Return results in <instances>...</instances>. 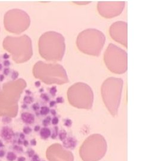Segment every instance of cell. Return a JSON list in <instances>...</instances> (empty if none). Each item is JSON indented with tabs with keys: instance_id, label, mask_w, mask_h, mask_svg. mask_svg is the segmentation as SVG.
<instances>
[{
	"instance_id": "277c9868",
	"label": "cell",
	"mask_w": 143,
	"mask_h": 161,
	"mask_svg": "<svg viewBox=\"0 0 143 161\" xmlns=\"http://www.w3.org/2000/svg\"><path fill=\"white\" fill-rule=\"evenodd\" d=\"M3 47L17 63L27 62L33 54L32 41L26 35L19 37L7 36L3 41Z\"/></svg>"
},
{
	"instance_id": "ba28073f",
	"label": "cell",
	"mask_w": 143,
	"mask_h": 161,
	"mask_svg": "<svg viewBox=\"0 0 143 161\" xmlns=\"http://www.w3.org/2000/svg\"><path fill=\"white\" fill-rule=\"evenodd\" d=\"M104 61L112 72L122 74L127 70V53L113 44L108 46L104 54Z\"/></svg>"
},
{
	"instance_id": "2e32d148",
	"label": "cell",
	"mask_w": 143,
	"mask_h": 161,
	"mask_svg": "<svg viewBox=\"0 0 143 161\" xmlns=\"http://www.w3.org/2000/svg\"><path fill=\"white\" fill-rule=\"evenodd\" d=\"M1 135L4 139L6 140H10L13 136L14 133L12 129L8 127H4L3 129L1 131Z\"/></svg>"
},
{
	"instance_id": "bcb514c9",
	"label": "cell",
	"mask_w": 143,
	"mask_h": 161,
	"mask_svg": "<svg viewBox=\"0 0 143 161\" xmlns=\"http://www.w3.org/2000/svg\"><path fill=\"white\" fill-rule=\"evenodd\" d=\"M25 93H26V94H28V96H29V95H30V94H32L31 91H30V90H26V91H25Z\"/></svg>"
},
{
	"instance_id": "f35d334b",
	"label": "cell",
	"mask_w": 143,
	"mask_h": 161,
	"mask_svg": "<svg viewBox=\"0 0 143 161\" xmlns=\"http://www.w3.org/2000/svg\"><path fill=\"white\" fill-rule=\"evenodd\" d=\"M41 85V82L40 80H37V81H36L35 82V85L36 87H40Z\"/></svg>"
},
{
	"instance_id": "1f68e13d",
	"label": "cell",
	"mask_w": 143,
	"mask_h": 161,
	"mask_svg": "<svg viewBox=\"0 0 143 161\" xmlns=\"http://www.w3.org/2000/svg\"><path fill=\"white\" fill-rule=\"evenodd\" d=\"M32 109H33V110H34V111H38V110L39 109H40V105H39L38 103H35V104H33V105H32Z\"/></svg>"
},
{
	"instance_id": "9a60e30c",
	"label": "cell",
	"mask_w": 143,
	"mask_h": 161,
	"mask_svg": "<svg viewBox=\"0 0 143 161\" xmlns=\"http://www.w3.org/2000/svg\"><path fill=\"white\" fill-rule=\"evenodd\" d=\"M21 118L24 122L27 124H32L35 121L34 116L30 113H23L21 115Z\"/></svg>"
},
{
	"instance_id": "4316f807",
	"label": "cell",
	"mask_w": 143,
	"mask_h": 161,
	"mask_svg": "<svg viewBox=\"0 0 143 161\" xmlns=\"http://www.w3.org/2000/svg\"><path fill=\"white\" fill-rule=\"evenodd\" d=\"M41 98L45 101H48L50 100V98L46 93H42L41 94Z\"/></svg>"
},
{
	"instance_id": "d4e9b609",
	"label": "cell",
	"mask_w": 143,
	"mask_h": 161,
	"mask_svg": "<svg viewBox=\"0 0 143 161\" xmlns=\"http://www.w3.org/2000/svg\"><path fill=\"white\" fill-rule=\"evenodd\" d=\"M19 73L17 71H16V70H13L12 73V79L13 80H16L17 79V78L19 77Z\"/></svg>"
},
{
	"instance_id": "f907efd6",
	"label": "cell",
	"mask_w": 143,
	"mask_h": 161,
	"mask_svg": "<svg viewBox=\"0 0 143 161\" xmlns=\"http://www.w3.org/2000/svg\"><path fill=\"white\" fill-rule=\"evenodd\" d=\"M22 108H26V107H27V106H26V104H23V105L22 106Z\"/></svg>"
},
{
	"instance_id": "7c38bea8",
	"label": "cell",
	"mask_w": 143,
	"mask_h": 161,
	"mask_svg": "<svg viewBox=\"0 0 143 161\" xmlns=\"http://www.w3.org/2000/svg\"><path fill=\"white\" fill-rule=\"evenodd\" d=\"M46 156L49 161H74L73 153L60 144H53L47 150Z\"/></svg>"
},
{
	"instance_id": "6da1fadb",
	"label": "cell",
	"mask_w": 143,
	"mask_h": 161,
	"mask_svg": "<svg viewBox=\"0 0 143 161\" xmlns=\"http://www.w3.org/2000/svg\"><path fill=\"white\" fill-rule=\"evenodd\" d=\"M38 46L41 56L45 60L54 62L60 61L65 52V39L61 33L49 31L41 36Z\"/></svg>"
},
{
	"instance_id": "681fc988",
	"label": "cell",
	"mask_w": 143,
	"mask_h": 161,
	"mask_svg": "<svg viewBox=\"0 0 143 161\" xmlns=\"http://www.w3.org/2000/svg\"><path fill=\"white\" fill-rule=\"evenodd\" d=\"M20 136L21 138H22V139H23V138H25V135H24V134H23V133L20 134Z\"/></svg>"
},
{
	"instance_id": "5b68a950",
	"label": "cell",
	"mask_w": 143,
	"mask_h": 161,
	"mask_svg": "<svg viewBox=\"0 0 143 161\" xmlns=\"http://www.w3.org/2000/svg\"><path fill=\"white\" fill-rule=\"evenodd\" d=\"M106 41V36L101 31L87 29L81 32L76 39L78 49L82 53L99 56Z\"/></svg>"
},
{
	"instance_id": "ffe728a7",
	"label": "cell",
	"mask_w": 143,
	"mask_h": 161,
	"mask_svg": "<svg viewBox=\"0 0 143 161\" xmlns=\"http://www.w3.org/2000/svg\"><path fill=\"white\" fill-rule=\"evenodd\" d=\"M16 155L12 152H8L7 155V159L8 161H14L16 160Z\"/></svg>"
},
{
	"instance_id": "816d5d0a",
	"label": "cell",
	"mask_w": 143,
	"mask_h": 161,
	"mask_svg": "<svg viewBox=\"0 0 143 161\" xmlns=\"http://www.w3.org/2000/svg\"><path fill=\"white\" fill-rule=\"evenodd\" d=\"M3 146V144H2V143L1 142V141H0V147H1Z\"/></svg>"
},
{
	"instance_id": "d6a6232c",
	"label": "cell",
	"mask_w": 143,
	"mask_h": 161,
	"mask_svg": "<svg viewBox=\"0 0 143 161\" xmlns=\"http://www.w3.org/2000/svg\"><path fill=\"white\" fill-rule=\"evenodd\" d=\"M28 155L29 157H33L34 155V150H33L30 149L28 151Z\"/></svg>"
},
{
	"instance_id": "52a82bcc",
	"label": "cell",
	"mask_w": 143,
	"mask_h": 161,
	"mask_svg": "<svg viewBox=\"0 0 143 161\" xmlns=\"http://www.w3.org/2000/svg\"><path fill=\"white\" fill-rule=\"evenodd\" d=\"M69 103L78 109H90L94 102V93L91 88L84 82H76L68 91Z\"/></svg>"
},
{
	"instance_id": "603a6c76",
	"label": "cell",
	"mask_w": 143,
	"mask_h": 161,
	"mask_svg": "<svg viewBox=\"0 0 143 161\" xmlns=\"http://www.w3.org/2000/svg\"><path fill=\"white\" fill-rule=\"evenodd\" d=\"M58 135V128L57 127H55L54 128V130H53V134H51V138L53 139H56V137H57V135Z\"/></svg>"
},
{
	"instance_id": "f1b7e54d",
	"label": "cell",
	"mask_w": 143,
	"mask_h": 161,
	"mask_svg": "<svg viewBox=\"0 0 143 161\" xmlns=\"http://www.w3.org/2000/svg\"><path fill=\"white\" fill-rule=\"evenodd\" d=\"M59 122V119H58V117L57 116H54L53 119H51V123L53 125H56L58 124Z\"/></svg>"
},
{
	"instance_id": "d6986e66",
	"label": "cell",
	"mask_w": 143,
	"mask_h": 161,
	"mask_svg": "<svg viewBox=\"0 0 143 161\" xmlns=\"http://www.w3.org/2000/svg\"><path fill=\"white\" fill-rule=\"evenodd\" d=\"M50 112V109L47 106H43L41 107L40 113L42 115H47Z\"/></svg>"
},
{
	"instance_id": "3957f363",
	"label": "cell",
	"mask_w": 143,
	"mask_h": 161,
	"mask_svg": "<svg viewBox=\"0 0 143 161\" xmlns=\"http://www.w3.org/2000/svg\"><path fill=\"white\" fill-rule=\"evenodd\" d=\"M123 81L122 78L110 77L101 87V93L105 106L113 116L117 115L121 100Z\"/></svg>"
},
{
	"instance_id": "8fae6325",
	"label": "cell",
	"mask_w": 143,
	"mask_h": 161,
	"mask_svg": "<svg viewBox=\"0 0 143 161\" xmlns=\"http://www.w3.org/2000/svg\"><path fill=\"white\" fill-rule=\"evenodd\" d=\"M125 2L123 1H99L97 9L100 15L104 17L112 18L120 15L125 7Z\"/></svg>"
},
{
	"instance_id": "7402d4cb",
	"label": "cell",
	"mask_w": 143,
	"mask_h": 161,
	"mask_svg": "<svg viewBox=\"0 0 143 161\" xmlns=\"http://www.w3.org/2000/svg\"><path fill=\"white\" fill-rule=\"evenodd\" d=\"M51 121V118L50 116H47L46 117L45 119L43 121V125H44V127H47L50 124V122Z\"/></svg>"
},
{
	"instance_id": "d590c367",
	"label": "cell",
	"mask_w": 143,
	"mask_h": 161,
	"mask_svg": "<svg viewBox=\"0 0 143 161\" xmlns=\"http://www.w3.org/2000/svg\"><path fill=\"white\" fill-rule=\"evenodd\" d=\"M14 149H15L17 151H19V152H22L23 151V149L20 146H15L14 147Z\"/></svg>"
},
{
	"instance_id": "f5cc1de1",
	"label": "cell",
	"mask_w": 143,
	"mask_h": 161,
	"mask_svg": "<svg viewBox=\"0 0 143 161\" xmlns=\"http://www.w3.org/2000/svg\"><path fill=\"white\" fill-rule=\"evenodd\" d=\"M2 65L1 64V63H0V70H1V69H2Z\"/></svg>"
},
{
	"instance_id": "e575fe53",
	"label": "cell",
	"mask_w": 143,
	"mask_h": 161,
	"mask_svg": "<svg viewBox=\"0 0 143 161\" xmlns=\"http://www.w3.org/2000/svg\"><path fill=\"white\" fill-rule=\"evenodd\" d=\"M10 69H8V68H5L4 69V71H3V72H4V74L5 75H8V74H9V73H10Z\"/></svg>"
},
{
	"instance_id": "5bb4252c",
	"label": "cell",
	"mask_w": 143,
	"mask_h": 161,
	"mask_svg": "<svg viewBox=\"0 0 143 161\" xmlns=\"http://www.w3.org/2000/svg\"><path fill=\"white\" fill-rule=\"evenodd\" d=\"M63 146L66 149L73 150L76 147L77 145V140L74 137L66 138L64 141H63Z\"/></svg>"
},
{
	"instance_id": "60d3db41",
	"label": "cell",
	"mask_w": 143,
	"mask_h": 161,
	"mask_svg": "<svg viewBox=\"0 0 143 161\" xmlns=\"http://www.w3.org/2000/svg\"><path fill=\"white\" fill-rule=\"evenodd\" d=\"M50 112H51V113L52 114V115H53V116H56V114H57V112H56V110H54V109H51V110H50Z\"/></svg>"
},
{
	"instance_id": "ab89813d",
	"label": "cell",
	"mask_w": 143,
	"mask_h": 161,
	"mask_svg": "<svg viewBox=\"0 0 143 161\" xmlns=\"http://www.w3.org/2000/svg\"><path fill=\"white\" fill-rule=\"evenodd\" d=\"M30 144H31V145H32V146H35L36 145V140L35 139L32 140L30 141Z\"/></svg>"
},
{
	"instance_id": "7dc6e473",
	"label": "cell",
	"mask_w": 143,
	"mask_h": 161,
	"mask_svg": "<svg viewBox=\"0 0 143 161\" xmlns=\"http://www.w3.org/2000/svg\"><path fill=\"white\" fill-rule=\"evenodd\" d=\"M4 79V75H0V81H2Z\"/></svg>"
},
{
	"instance_id": "7bdbcfd3",
	"label": "cell",
	"mask_w": 143,
	"mask_h": 161,
	"mask_svg": "<svg viewBox=\"0 0 143 161\" xmlns=\"http://www.w3.org/2000/svg\"><path fill=\"white\" fill-rule=\"evenodd\" d=\"M40 130V127L39 125H36V126L34 128V131H36V132H38V131Z\"/></svg>"
},
{
	"instance_id": "4fadbf2b",
	"label": "cell",
	"mask_w": 143,
	"mask_h": 161,
	"mask_svg": "<svg viewBox=\"0 0 143 161\" xmlns=\"http://www.w3.org/2000/svg\"><path fill=\"white\" fill-rule=\"evenodd\" d=\"M127 23L117 21L113 23L109 29V33L114 41L127 47Z\"/></svg>"
},
{
	"instance_id": "44dd1931",
	"label": "cell",
	"mask_w": 143,
	"mask_h": 161,
	"mask_svg": "<svg viewBox=\"0 0 143 161\" xmlns=\"http://www.w3.org/2000/svg\"><path fill=\"white\" fill-rule=\"evenodd\" d=\"M23 101L26 104H30L33 101V98L30 96H26L23 98Z\"/></svg>"
},
{
	"instance_id": "ac0fdd59",
	"label": "cell",
	"mask_w": 143,
	"mask_h": 161,
	"mask_svg": "<svg viewBox=\"0 0 143 161\" xmlns=\"http://www.w3.org/2000/svg\"><path fill=\"white\" fill-rule=\"evenodd\" d=\"M58 137L61 141H64L67 138V132L64 129L58 132Z\"/></svg>"
},
{
	"instance_id": "c3c4849f",
	"label": "cell",
	"mask_w": 143,
	"mask_h": 161,
	"mask_svg": "<svg viewBox=\"0 0 143 161\" xmlns=\"http://www.w3.org/2000/svg\"><path fill=\"white\" fill-rule=\"evenodd\" d=\"M23 145H25V146H27V145H28V141H26V140L24 141V142H23Z\"/></svg>"
},
{
	"instance_id": "484cf974",
	"label": "cell",
	"mask_w": 143,
	"mask_h": 161,
	"mask_svg": "<svg viewBox=\"0 0 143 161\" xmlns=\"http://www.w3.org/2000/svg\"><path fill=\"white\" fill-rule=\"evenodd\" d=\"M64 125L67 127H71L72 125V121L70 119H66L64 120Z\"/></svg>"
},
{
	"instance_id": "7a4b0ae2",
	"label": "cell",
	"mask_w": 143,
	"mask_h": 161,
	"mask_svg": "<svg viewBox=\"0 0 143 161\" xmlns=\"http://www.w3.org/2000/svg\"><path fill=\"white\" fill-rule=\"evenodd\" d=\"M33 74L35 77L47 84L61 85L69 82L66 70L57 63L38 62L33 67Z\"/></svg>"
},
{
	"instance_id": "74e56055",
	"label": "cell",
	"mask_w": 143,
	"mask_h": 161,
	"mask_svg": "<svg viewBox=\"0 0 143 161\" xmlns=\"http://www.w3.org/2000/svg\"><path fill=\"white\" fill-rule=\"evenodd\" d=\"M10 62L9 61V60H5V61L4 62V65L5 66H8L10 65Z\"/></svg>"
},
{
	"instance_id": "f546056e",
	"label": "cell",
	"mask_w": 143,
	"mask_h": 161,
	"mask_svg": "<svg viewBox=\"0 0 143 161\" xmlns=\"http://www.w3.org/2000/svg\"><path fill=\"white\" fill-rule=\"evenodd\" d=\"M23 131L25 134H30L32 132V129L29 127H24V128L23 129Z\"/></svg>"
},
{
	"instance_id": "db71d44e",
	"label": "cell",
	"mask_w": 143,
	"mask_h": 161,
	"mask_svg": "<svg viewBox=\"0 0 143 161\" xmlns=\"http://www.w3.org/2000/svg\"></svg>"
},
{
	"instance_id": "ee69618b",
	"label": "cell",
	"mask_w": 143,
	"mask_h": 161,
	"mask_svg": "<svg viewBox=\"0 0 143 161\" xmlns=\"http://www.w3.org/2000/svg\"><path fill=\"white\" fill-rule=\"evenodd\" d=\"M5 155V152L3 150H0V158H2Z\"/></svg>"
},
{
	"instance_id": "30bf717a",
	"label": "cell",
	"mask_w": 143,
	"mask_h": 161,
	"mask_svg": "<svg viewBox=\"0 0 143 161\" xmlns=\"http://www.w3.org/2000/svg\"><path fill=\"white\" fill-rule=\"evenodd\" d=\"M30 23L29 16L22 10H10L4 15V26L12 33L20 34L29 28Z\"/></svg>"
},
{
	"instance_id": "83f0119b",
	"label": "cell",
	"mask_w": 143,
	"mask_h": 161,
	"mask_svg": "<svg viewBox=\"0 0 143 161\" xmlns=\"http://www.w3.org/2000/svg\"><path fill=\"white\" fill-rule=\"evenodd\" d=\"M12 118L8 116H4L3 119H2V122H3L4 124H8V123L12 122Z\"/></svg>"
},
{
	"instance_id": "9c48e42d",
	"label": "cell",
	"mask_w": 143,
	"mask_h": 161,
	"mask_svg": "<svg viewBox=\"0 0 143 161\" xmlns=\"http://www.w3.org/2000/svg\"><path fill=\"white\" fill-rule=\"evenodd\" d=\"M26 87V82L23 79L4 84L2 90L0 91V106L13 107L18 105V101Z\"/></svg>"
},
{
	"instance_id": "4dcf8cb0",
	"label": "cell",
	"mask_w": 143,
	"mask_h": 161,
	"mask_svg": "<svg viewBox=\"0 0 143 161\" xmlns=\"http://www.w3.org/2000/svg\"><path fill=\"white\" fill-rule=\"evenodd\" d=\"M56 101L57 103H63L64 102V99L63 97H58L56 98Z\"/></svg>"
},
{
	"instance_id": "8d00e7d4",
	"label": "cell",
	"mask_w": 143,
	"mask_h": 161,
	"mask_svg": "<svg viewBox=\"0 0 143 161\" xmlns=\"http://www.w3.org/2000/svg\"><path fill=\"white\" fill-rule=\"evenodd\" d=\"M56 101H54V100H52V101H51L50 102V107H53L56 105Z\"/></svg>"
},
{
	"instance_id": "f6af8a7d",
	"label": "cell",
	"mask_w": 143,
	"mask_h": 161,
	"mask_svg": "<svg viewBox=\"0 0 143 161\" xmlns=\"http://www.w3.org/2000/svg\"><path fill=\"white\" fill-rule=\"evenodd\" d=\"M18 161H26V158L24 157H19L17 159Z\"/></svg>"
},
{
	"instance_id": "11a10c76",
	"label": "cell",
	"mask_w": 143,
	"mask_h": 161,
	"mask_svg": "<svg viewBox=\"0 0 143 161\" xmlns=\"http://www.w3.org/2000/svg\"></svg>"
},
{
	"instance_id": "e0dca14e",
	"label": "cell",
	"mask_w": 143,
	"mask_h": 161,
	"mask_svg": "<svg viewBox=\"0 0 143 161\" xmlns=\"http://www.w3.org/2000/svg\"><path fill=\"white\" fill-rule=\"evenodd\" d=\"M51 132L50 131V129L49 128H47V127H44V128H43L40 131V135L41 137L43 139L46 140L47 138H48L51 136Z\"/></svg>"
},
{
	"instance_id": "8992f818",
	"label": "cell",
	"mask_w": 143,
	"mask_h": 161,
	"mask_svg": "<svg viewBox=\"0 0 143 161\" xmlns=\"http://www.w3.org/2000/svg\"><path fill=\"white\" fill-rule=\"evenodd\" d=\"M107 145L102 135L94 134L84 141L79 149V155L83 161H99L106 155Z\"/></svg>"
},
{
	"instance_id": "b9f144b4",
	"label": "cell",
	"mask_w": 143,
	"mask_h": 161,
	"mask_svg": "<svg viewBox=\"0 0 143 161\" xmlns=\"http://www.w3.org/2000/svg\"><path fill=\"white\" fill-rule=\"evenodd\" d=\"M10 55L8 54L7 53H5L3 54V58L5 59H7L8 58H10Z\"/></svg>"
},
{
	"instance_id": "cb8c5ba5",
	"label": "cell",
	"mask_w": 143,
	"mask_h": 161,
	"mask_svg": "<svg viewBox=\"0 0 143 161\" xmlns=\"http://www.w3.org/2000/svg\"><path fill=\"white\" fill-rule=\"evenodd\" d=\"M57 87L55 85L51 87L50 89V94L53 96V97H54V96H56V93H57Z\"/></svg>"
},
{
	"instance_id": "836d02e7",
	"label": "cell",
	"mask_w": 143,
	"mask_h": 161,
	"mask_svg": "<svg viewBox=\"0 0 143 161\" xmlns=\"http://www.w3.org/2000/svg\"><path fill=\"white\" fill-rule=\"evenodd\" d=\"M32 161H40V158H39V156H38L37 155H34L33 156V158H32Z\"/></svg>"
}]
</instances>
